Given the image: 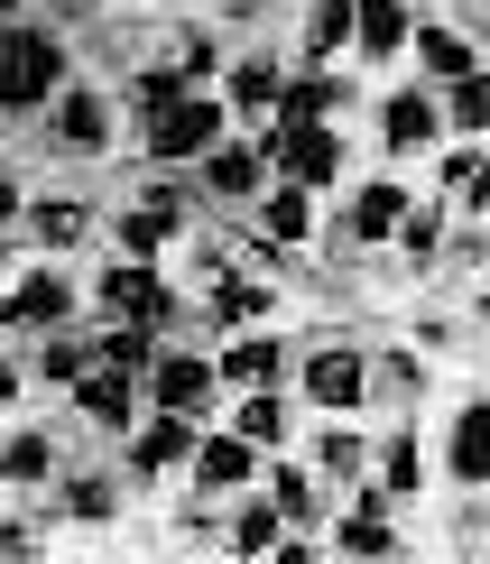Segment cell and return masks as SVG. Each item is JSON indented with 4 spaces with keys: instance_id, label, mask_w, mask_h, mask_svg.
<instances>
[{
    "instance_id": "obj_6",
    "label": "cell",
    "mask_w": 490,
    "mask_h": 564,
    "mask_svg": "<svg viewBox=\"0 0 490 564\" xmlns=\"http://www.w3.org/2000/svg\"><path fill=\"white\" fill-rule=\"evenodd\" d=\"M46 130H56L65 149L102 158L111 139H121V93H111V84H75V75H65L56 93H46Z\"/></svg>"
},
{
    "instance_id": "obj_5",
    "label": "cell",
    "mask_w": 490,
    "mask_h": 564,
    "mask_svg": "<svg viewBox=\"0 0 490 564\" xmlns=\"http://www.w3.org/2000/svg\"><path fill=\"white\" fill-rule=\"evenodd\" d=\"M231 130V111H222V93L214 84H195V93H176L167 111H149V158L157 167H195L204 149Z\"/></svg>"
},
{
    "instance_id": "obj_10",
    "label": "cell",
    "mask_w": 490,
    "mask_h": 564,
    "mask_svg": "<svg viewBox=\"0 0 490 564\" xmlns=\"http://www.w3.org/2000/svg\"><path fill=\"white\" fill-rule=\"evenodd\" d=\"M416 149H445L435 84H389L380 93V158H416Z\"/></svg>"
},
{
    "instance_id": "obj_36",
    "label": "cell",
    "mask_w": 490,
    "mask_h": 564,
    "mask_svg": "<svg viewBox=\"0 0 490 564\" xmlns=\"http://www.w3.org/2000/svg\"><path fill=\"white\" fill-rule=\"evenodd\" d=\"M490 75H454V84H435V111H445V130H462V139H481V121H490V93H481Z\"/></svg>"
},
{
    "instance_id": "obj_4",
    "label": "cell",
    "mask_w": 490,
    "mask_h": 564,
    "mask_svg": "<svg viewBox=\"0 0 490 564\" xmlns=\"http://www.w3.org/2000/svg\"><path fill=\"white\" fill-rule=\"evenodd\" d=\"M287 361H296V351H287ZM296 389H306L315 416H361V408H370V351H361V343H306Z\"/></svg>"
},
{
    "instance_id": "obj_1",
    "label": "cell",
    "mask_w": 490,
    "mask_h": 564,
    "mask_svg": "<svg viewBox=\"0 0 490 564\" xmlns=\"http://www.w3.org/2000/svg\"><path fill=\"white\" fill-rule=\"evenodd\" d=\"M75 75V46L46 19H0V111H46V93Z\"/></svg>"
},
{
    "instance_id": "obj_21",
    "label": "cell",
    "mask_w": 490,
    "mask_h": 564,
    "mask_svg": "<svg viewBox=\"0 0 490 564\" xmlns=\"http://www.w3.org/2000/svg\"><path fill=\"white\" fill-rule=\"evenodd\" d=\"M407 204H416V195H407L399 176H370L361 195H352V223H342V241H352V250H389V231H399Z\"/></svg>"
},
{
    "instance_id": "obj_12",
    "label": "cell",
    "mask_w": 490,
    "mask_h": 564,
    "mask_svg": "<svg viewBox=\"0 0 490 564\" xmlns=\"http://www.w3.org/2000/svg\"><path fill=\"white\" fill-rule=\"evenodd\" d=\"M185 481H195L204 490V500H231V490H250V481H260V444H250V435H204L195 426V454H185Z\"/></svg>"
},
{
    "instance_id": "obj_24",
    "label": "cell",
    "mask_w": 490,
    "mask_h": 564,
    "mask_svg": "<svg viewBox=\"0 0 490 564\" xmlns=\"http://www.w3.org/2000/svg\"><path fill=\"white\" fill-rule=\"evenodd\" d=\"M231 398V435H250L260 454H277V444H296V408L277 389H222Z\"/></svg>"
},
{
    "instance_id": "obj_15",
    "label": "cell",
    "mask_w": 490,
    "mask_h": 564,
    "mask_svg": "<svg viewBox=\"0 0 490 564\" xmlns=\"http://www.w3.org/2000/svg\"><path fill=\"white\" fill-rule=\"evenodd\" d=\"M260 473H269V509L287 519V536H315V528H324V481H315V463L260 454Z\"/></svg>"
},
{
    "instance_id": "obj_16",
    "label": "cell",
    "mask_w": 490,
    "mask_h": 564,
    "mask_svg": "<svg viewBox=\"0 0 490 564\" xmlns=\"http://www.w3.org/2000/svg\"><path fill=\"white\" fill-rule=\"evenodd\" d=\"M65 398H75V416H84V426H102V435H130V416H139V380H130V370H111V361H92Z\"/></svg>"
},
{
    "instance_id": "obj_17",
    "label": "cell",
    "mask_w": 490,
    "mask_h": 564,
    "mask_svg": "<svg viewBox=\"0 0 490 564\" xmlns=\"http://www.w3.org/2000/svg\"><path fill=\"white\" fill-rule=\"evenodd\" d=\"M19 223H29V241L46 250V260H75V250L92 241V204H75V195H29Z\"/></svg>"
},
{
    "instance_id": "obj_40",
    "label": "cell",
    "mask_w": 490,
    "mask_h": 564,
    "mask_svg": "<svg viewBox=\"0 0 490 564\" xmlns=\"http://www.w3.org/2000/svg\"><path fill=\"white\" fill-rule=\"evenodd\" d=\"M0 555H46V536L29 519H0Z\"/></svg>"
},
{
    "instance_id": "obj_14",
    "label": "cell",
    "mask_w": 490,
    "mask_h": 564,
    "mask_svg": "<svg viewBox=\"0 0 490 564\" xmlns=\"http://www.w3.org/2000/svg\"><path fill=\"white\" fill-rule=\"evenodd\" d=\"M454 473V490H481V473H490V398L481 389H462L454 398V416H445V454H435Z\"/></svg>"
},
{
    "instance_id": "obj_42",
    "label": "cell",
    "mask_w": 490,
    "mask_h": 564,
    "mask_svg": "<svg viewBox=\"0 0 490 564\" xmlns=\"http://www.w3.org/2000/svg\"><path fill=\"white\" fill-rule=\"evenodd\" d=\"M19 204H29V185H19V167H10V158H0V231L19 223Z\"/></svg>"
},
{
    "instance_id": "obj_9",
    "label": "cell",
    "mask_w": 490,
    "mask_h": 564,
    "mask_svg": "<svg viewBox=\"0 0 490 564\" xmlns=\"http://www.w3.org/2000/svg\"><path fill=\"white\" fill-rule=\"evenodd\" d=\"M92 305H102V315H130V324H167L185 296L167 288V269H157V260H111L102 278H92Z\"/></svg>"
},
{
    "instance_id": "obj_33",
    "label": "cell",
    "mask_w": 490,
    "mask_h": 564,
    "mask_svg": "<svg viewBox=\"0 0 490 564\" xmlns=\"http://www.w3.org/2000/svg\"><path fill=\"white\" fill-rule=\"evenodd\" d=\"M296 46H306V65H334L342 46H352V0H306V29H296Z\"/></svg>"
},
{
    "instance_id": "obj_37",
    "label": "cell",
    "mask_w": 490,
    "mask_h": 564,
    "mask_svg": "<svg viewBox=\"0 0 490 564\" xmlns=\"http://www.w3.org/2000/svg\"><path fill=\"white\" fill-rule=\"evenodd\" d=\"M370 398L416 408V398H426V361H416V351H380V361H370Z\"/></svg>"
},
{
    "instance_id": "obj_34",
    "label": "cell",
    "mask_w": 490,
    "mask_h": 564,
    "mask_svg": "<svg viewBox=\"0 0 490 564\" xmlns=\"http://www.w3.org/2000/svg\"><path fill=\"white\" fill-rule=\"evenodd\" d=\"M389 250H399L407 269L445 260V214H435V204H407V214H399V231H389Z\"/></svg>"
},
{
    "instance_id": "obj_25",
    "label": "cell",
    "mask_w": 490,
    "mask_h": 564,
    "mask_svg": "<svg viewBox=\"0 0 490 564\" xmlns=\"http://www.w3.org/2000/svg\"><path fill=\"white\" fill-rule=\"evenodd\" d=\"M84 370H92V334H84V324H46L37 361H29V389H75Z\"/></svg>"
},
{
    "instance_id": "obj_31",
    "label": "cell",
    "mask_w": 490,
    "mask_h": 564,
    "mask_svg": "<svg viewBox=\"0 0 490 564\" xmlns=\"http://www.w3.org/2000/svg\"><path fill=\"white\" fill-rule=\"evenodd\" d=\"M306 454H315V481H361V473H370V435L352 426V416H334Z\"/></svg>"
},
{
    "instance_id": "obj_7",
    "label": "cell",
    "mask_w": 490,
    "mask_h": 564,
    "mask_svg": "<svg viewBox=\"0 0 490 564\" xmlns=\"http://www.w3.org/2000/svg\"><path fill=\"white\" fill-rule=\"evenodd\" d=\"M84 315V288L65 269H19L0 288V334H46V324H75Z\"/></svg>"
},
{
    "instance_id": "obj_41",
    "label": "cell",
    "mask_w": 490,
    "mask_h": 564,
    "mask_svg": "<svg viewBox=\"0 0 490 564\" xmlns=\"http://www.w3.org/2000/svg\"><path fill=\"white\" fill-rule=\"evenodd\" d=\"M19 398H29V361H19V351H0V408H19Z\"/></svg>"
},
{
    "instance_id": "obj_28",
    "label": "cell",
    "mask_w": 490,
    "mask_h": 564,
    "mask_svg": "<svg viewBox=\"0 0 490 564\" xmlns=\"http://www.w3.org/2000/svg\"><path fill=\"white\" fill-rule=\"evenodd\" d=\"M277 121H334V111H342V75H334V65H296V75L287 84H277Z\"/></svg>"
},
{
    "instance_id": "obj_3",
    "label": "cell",
    "mask_w": 490,
    "mask_h": 564,
    "mask_svg": "<svg viewBox=\"0 0 490 564\" xmlns=\"http://www.w3.org/2000/svg\"><path fill=\"white\" fill-rule=\"evenodd\" d=\"M139 408H176V416H214L222 408V380H214V351H185V343H157L149 370H139Z\"/></svg>"
},
{
    "instance_id": "obj_11",
    "label": "cell",
    "mask_w": 490,
    "mask_h": 564,
    "mask_svg": "<svg viewBox=\"0 0 490 564\" xmlns=\"http://www.w3.org/2000/svg\"><path fill=\"white\" fill-rule=\"evenodd\" d=\"M287 334H269V324H241V334H222L214 351V380L222 389H287Z\"/></svg>"
},
{
    "instance_id": "obj_8",
    "label": "cell",
    "mask_w": 490,
    "mask_h": 564,
    "mask_svg": "<svg viewBox=\"0 0 490 564\" xmlns=\"http://www.w3.org/2000/svg\"><path fill=\"white\" fill-rule=\"evenodd\" d=\"M121 444H130V454H121L130 481H167V473H185V454H195V416H176V408H139Z\"/></svg>"
},
{
    "instance_id": "obj_13",
    "label": "cell",
    "mask_w": 490,
    "mask_h": 564,
    "mask_svg": "<svg viewBox=\"0 0 490 564\" xmlns=\"http://www.w3.org/2000/svg\"><path fill=\"white\" fill-rule=\"evenodd\" d=\"M195 176H204V195H214V204H260V185H269V149H260V139H214V149H204L195 158Z\"/></svg>"
},
{
    "instance_id": "obj_35",
    "label": "cell",
    "mask_w": 490,
    "mask_h": 564,
    "mask_svg": "<svg viewBox=\"0 0 490 564\" xmlns=\"http://www.w3.org/2000/svg\"><path fill=\"white\" fill-rule=\"evenodd\" d=\"M149 351H157V324H130V315H111V334H92V361H111V370H149Z\"/></svg>"
},
{
    "instance_id": "obj_19",
    "label": "cell",
    "mask_w": 490,
    "mask_h": 564,
    "mask_svg": "<svg viewBox=\"0 0 490 564\" xmlns=\"http://www.w3.org/2000/svg\"><path fill=\"white\" fill-rule=\"evenodd\" d=\"M260 241L269 250H315V195L306 185H287V176L260 185Z\"/></svg>"
},
{
    "instance_id": "obj_29",
    "label": "cell",
    "mask_w": 490,
    "mask_h": 564,
    "mask_svg": "<svg viewBox=\"0 0 490 564\" xmlns=\"http://www.w3.org/2000/svg\"><path fill=\"white\" fill-rule=\"evenodd\" d=\"M370 454H380V481L370 490H389V509L426 490V444H416V426H389V444H370Z\"/></svg>"
},
{
    "instance_id": "obj_26",
    "label": "cell",
    "mask_w": 490,
    "mask_h": 564,
    "mask_svg": "<svg viewBox=\"0 0 490 564\" xmlns=\"http://www.w3.org/2000/svg\"><path fill=\"white\" fill-rule=\"evenodd\" d=\"M407 29H416V10H407V0H352V46H361L370 65L407 56Z\"/></svg>"
},
{
    "instance_id": "obj_23",
    "label": "cell",
    "mask_w": 490,
    "mask_h": 564,
    "mask_svg": "<svg viewBox=\"0 0 490 564\" xmlns=\"http://www.w3.org/2000/svg\"><path fill=\"white\" fill-rule=\"evenodd\" d=\"M214 84H222V111L269 121V102H277V84H287V65H277V56H231V65H214Z\"/></svg>"
},
{
    "instance_id": "obj_38",
    "label": "cell",
    "mask_w": 490,
    "mask_h": 564,
    "mask_svg": "<svg viewBox=\"0 0 490 564\" xmlns=\"http://www.w3.org/2000/svg\"><path fill=\"white\" fill-rule=\"evenodd\" d=\"M176 93H195V75H185V65H167V56H149V65L130 75V111L149 121V111H167Z\"/></svg>"
},
{
    "instance_id": "obj_43",
    "label": "cell",
    "mask_w": 490,
    "mask_h": 564,
    "mask_svg": "<svg viewBox=\"0 0 490 564\" xmlns=\"http://www.w3.org/2000/svg\"><path fill=\"white\" fill-rule=\"evenodd\" d=\"M0 278H10V231H0Z\"/></svg>"
},
{
    "instance_id": "obj_32",
    "label": "cell",
    "mask_w": 490,
    "mask_h": 564,
    "mask_svg": "<svg viewBox=\"0 0 490 564\" xmlns=\"http://www.w3.org/2000/svg\"><path fill=\"white\" fill-rule=\"evenodd\" d=\"M277 536H287V519H277L269 500H250V490H231V528H222V555H277Z\"/></svg>"
},
{
    "instance_id": "obj_27",
    "label": "cell",
    "mask_w": 490,
    "mask_h": 564,
    "mask_svg": "<svg viewBox=\"0 0 490 564\" xmlns=\"http://www.w3.org/2000/svg\"><path fill=\"white\" fill-rule=\"evenodd\" d=\"M407 536L389 528V490H361L352 519H334V555H399Z\"/></svg>"
},
{
    "instance_id": "obj_39",
    "label": "cell",
    "mask_w": 490,
    "mask_h": 564,
    "mask_svg": "<svg viewBox=\"0 0 490 564\" xmlns=\"http://www.w3.org/2000/svg\"><path fill=\"white\" fill-rule=\"evenodd\" d=\"M435 176H445V195H462V214L481 223V139H462V149L435 158Z\"/></svg>"
},
{
    "instance_id": "obj_22",
    "label": "cell",
    "mask_w": 490,
    "mask_h": 564,
    "mask_svg": "<svg viewBox=\"0 0 490 564\" xmlns=\"http://www.w3.org/2000/svg\"><path fill=\"white\" fill-rule=\"evenodd\" d=\"M269 315H277V288L214 269V288H204V324H214V334H241V324H269Z\"/></svg>"
},
{
    "instance_id": "obj_30",
    "label": "cell",
    "mask_w": 490,
    "mask_h": 564,
    "mask_svg": "<svg viewBox=\"0 0 490 564\" xmlns=\"http://www.w3.org/2000/svg\"><path fill=\"white\" fill-rule=\"evenodd\" d=\"M121 500H130V473H75V481H65V519H75V528H111Z\"/></svg>"
},
{
    "instance_id": "obj_2",
    "label": "cell",
    "mask_w": 490,
    "mask_h": 564,
    "mask_svg": "<svg viewBox=\"0 0 490 564\" xmlns=\"http://www.w3.org/2000/svg\"><path fill=\"white\" fill-rule=\"evenodd\" d=\"M260 149H269V176L306 185V195H334V185H342V158H352V139H342L334 121H277Z\"/></svg>"
},
{
    "instance_id": "obj_20",
    "label": "cell",
    "mask_w": 490,
    "mask_h": 564,
    "mask_svg": "<svg viewBox=\"0 0 490 564\" xmlns=\"http://www.w3.org/2000/svg\"><path fill=\"white\" fill-rule=\"evenodd\" d=\"M56 473H65V444L46 426H10L0 435V490H46Z\"/></svg>"
},
{
    "instance_id": "obj_18",
    "label": "cell",
    "mask_w": 490,
    "mask_h": 564,
    "mask_svg": "<svg viewBox=\"0 0 490 564\" xmlns=\"http://www.w3.org/2000/svg\"><path fill=\"white\" fill-rule=\"evenodd\" d=\"M407 46H416V65H426V84L481 75V37H472V29H454V19H416V29H407Z\"/></svg>"
}]
</instances>
